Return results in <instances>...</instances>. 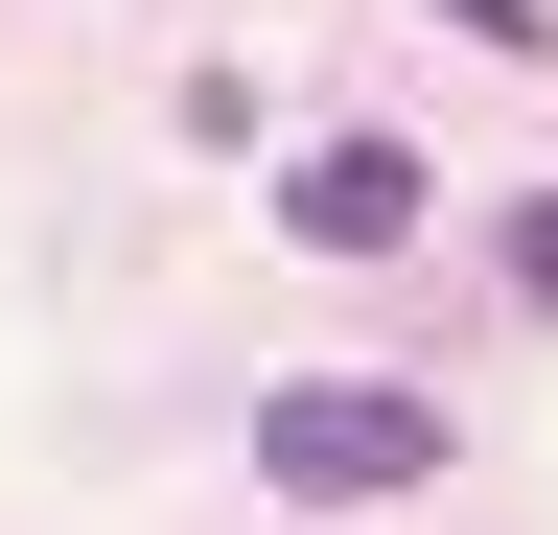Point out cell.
Returning <instances> with one entry per match:
<instances>
[{
  "label": "cell",
  "mask_w": 558,
  "mask_h": 535,
  "mask_svg": "<svg viewBox=\"0 0 558 535\" xmlns=\"http://www.w3.org/2000/svg\"><path fill=\"white\" fill-rule=\"evenodd\" d=\"M256 489H279V512H396V489H442V396H396V373L256 396Z\"/></svg>",
  "instance_id": "1"
},
{
  "label": "cell",
  "mask_w": 558,
  "mask_h": 535,
  "mask_svg": "<svg viewBox=\"0 0 558 535\" xmlns=\"http://www.w3.org/2000/svg\"><path fill=\"white\" fill-rule=\"evenodd\" d=\"M512 303H558V210H512Z\"/></svg>",
  "instance_id": "3"
},
{
  "label": "cell",
  "mask_w": 558,
  "mask_h": 535,
  "mask_svg": "<svg viewBox=\"0 0 558 535\" xmlns=\"http://www.w3.org/2000/svg\"><path fill=\"white\" fill-rule=\"evenodd\" d=\"M279 233H303V256H396V233H418V163H396V141H326V163H279Z\"/></svg>",
  "instance_id": "2"
}]
</instances>
